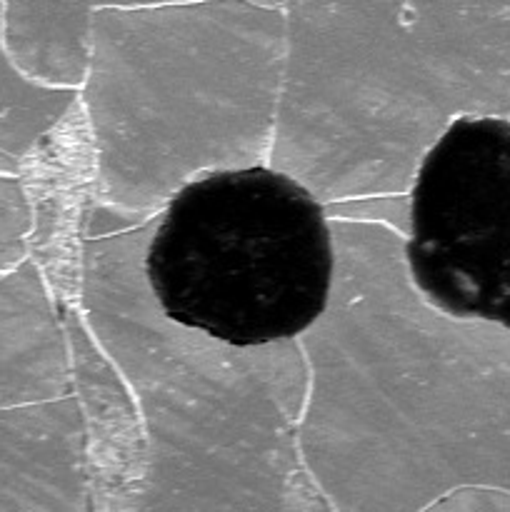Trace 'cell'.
I'll return each mask as SVG.
<instances>
[{
    "mask_svg": "<svg viewBox=\"0 0 510 512\" xmlns=\"http://www.w3.org/2000/svg\"><path fill=\"white\" fill-rule=\"evenodd\" d=\"M143 273L178 328L238 350L288 343L328 310L333 230L323 203L283 170H210L170 195Z\"/></svg>",
    "mask_w": 510,
    "mask_h": 512,
    "instance_id": "cell-1",
    "label": "cell"
},
{
    "mask_svg": "<svg viewBox=\"0 0 510 512\" xmlns=\"http://www.w3.org/2000/svg\"><path fill=\"white\" fill-rule=\"evenodd\" d=\"M405 268L438 313L510 333V113L460 115L425 150Z\"/></svg>",
    "mask_w": 510,
    "mask_h": 512,
    "instance_id": "cell-2",
    "label": "cell"
}]
</instances>
